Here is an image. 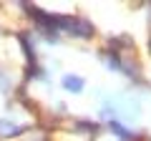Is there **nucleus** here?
Wrapping results in <instances>:
<instances>
[{"label": "nucleus", "mask_w": 151, "mask_h": 141, "mask_svg": "<svg viewBox=\"0 0 151 141\" xmlns=\"http://www.w3.org/2000/svg\"><path fill=\"white\" fill-rule=\"evenodd\" d=\"M65 86L73 88V91H78V88H81V81H78V78H65Z\"/></svg>", "instance_id": "obj_1"}]
</instances>
